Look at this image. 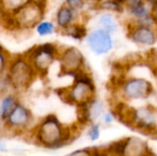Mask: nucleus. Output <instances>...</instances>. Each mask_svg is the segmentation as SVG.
<instances>
[{"label": "nucleus", "mask_w": 157, "mask_h": 156, "mask_svg": "<svg viewBox=\"0 0 157 156\" xmlns=\"http://www.w3.org/2000/svg\"><path fill=\"white\" fill-rule=\"evenodd\" d=\"M35 134L37 141L50 149L67 145L73 139L72 129L62 123L53 114L47 115L39 122Z\"/></svg>", "instance_id": "1"}, {"label": "nucleus", "mask_w": 157, "mask_h": 156, "mask_svg": "<svg viewBox=\"0 0 157 156\" xmlns=\"http://www.w3.org/2000/svg\"><path fill=\"white\" fill-rule=\"evenodd\" d=\"M45 10L46 5L29 1L14 13H6L0 24H2L6 30H31L44 18Z\"/></svg>", "instance_id": "2"}, {"label": "nucleus", "mask_w": 157, "mask_h": 156, "mask_svg": "<svg viewBox=\"0 0 157 156\" xmlns=\"http://www.w3.org/2000/svg\"><path fill=\"white\" fill-rule=\"evenodd\" d=\"M10 90L20 94L27 91L39 77L24 53L13 54L5 75Z\"/></svg>", "instance_id": "3"}, {"label": "nucleus", "mask_w": 157, "mask_h": 156, "mask_svg": "<svg viewBox=\"0 0 157 156\" xmlns=\"http://www.w3.org/2000/svg\"><path fill=\"white\" fill-rule=\"evenodd\" d=\"M97 87L94 79L87 70L73 76V82L64 88L58 90L59 97L67 104L75 107L84 105L96 97Z\"/></svg>", "instance_id": "4"}, {"label": "nucleus", "mask_w": 157, "mask_h": 156, "mask_svg": "<svg viewBox=\"0 0 157 156\" xmlns=\"http://www.w3.org/2000/svg\"><path fill=\"white\" fill-rule=\"evenodd\" d=\"M61 47L54 42H43L35 44L23 52L29 60L39 77H45L51 67L57 62Z\"/></svg>", "instance_id": "5"}, {"label": "nucleus", "mask_w": 157, "mask_h": 156, "mask_svg": "<svg viewBox=\"0 0 157 156\" xmlns=\"http://www.w3.org/2000/svg\"><path fill=\"white\" fill-rule=\"evenodd\" d=\"M122 101L144 100L152 97L155 91L154 84L145 77L125 76L116 86Z\"/></svg>", "instance_id": "6"}, {"label": "nucleus", "mask_w": 157, "mask_h": 156, "mask_svg": "<svg viewBox=\"0 0 157 156\" xmlns=\"http://www.w3.org/2000/svg\"><path fill=\"white\" fill-rule=\"evenodd\" d=\"M59 73L63 76H74L86 70V57L82 51L75 46H66L60 49L57 59Z\"/></svg>", "instance_id": "7"}, {"label": "nucleus", "mask_w": 157, "mask_h": 156, "mask_svg": "<svg viewBox=\"0 0 157 156\" xmlns=\"http://www.w3.org/2000/svg\"><path fill=\"white\" fill-rule=\"evenodd\" d=\"M126 125L146 134L157 132V108L151 105L132 108Z\"/></svg>", "instance_id": "8"}, {"label": "nucleus", "mask_w": 157, "mask_h": 156, "mask_svg": "<svg viewBox=\"0 0 157 156\" xmlns=\"http://www.w3.org/2000/svg\"><path fill=\"white\" fill-rule=\"evenodd\" d=\"M127 38L134 44L141 47H153L157 42L155 26L142 25L127 20L125 24Z\"/></svg>", "instance_id": "9"}, {"label": "nucleus", "mask_w": 157, "mask_h": 156, "mask_svg": "<svg viewBox=\"0 0 157 156\" xmlns=\"http://www.w3.org/2000/svg\"><path fill=\"white\" fill-rule=\"evenodd\" d=\"M85 40L89 50L98 56L109 54L115 46L113 35L98 27L89 30Z\"/></svg>", "instance_id": "10"}, {"label": "nucleus", "mask_w": 157, "mask_h": 156, "mask_svg": "<svg viewBox=\"0 0 157 156\" xmlns=\"http://www.w3.org/2000/svg\"><path fill=\"white\" fill-rule=\"evenodd\" d=\"M33 121V115L30 109L18 101L3 121L5 127L10 131H23L29 127Z\"/></svg>", "instance_id": "11"}, {"label": "nucleus", "mask_w": 157, "mask_h": 156, "mask_svg": "<svg viewBox=\"0 0 157 156\" xmlns=\"http://www.w3.org/2000/svg\"><path fill=\"white\" fill-rule=\"evenodd\" d=\"M76 108L77 119L81 125H87L97 122L106 111L104 103L97 97Z\"/></svg>", "instance_id": "12"}, {"label": "nucleus", "mask_w": 157, "mask_h": 156, "mask_svg": "<svg viewBox=\"0 0 157 156\" xmlns=\"http://www.w3.org/2000/svg\"><path fill=\"white\" fill-rule=\"evenodd\" d=\"M152 154L148 143L139 137H127L122 139L121 156H150Z\"/></svg>", "instance_id": "13"}, {"label": "nucleus", "mask_w": 157, "mask_h": 156, "mask_svg": "<svg viewBox=\"0 0 157 156\" xmlns=\"http://www.w3.org/2000/svg\"><path fill=\"white\" fill-rule=\"evenodd\" d=\"M81 16L82 14L74 11L63 3L57 8L54 15V23L58 29V31L62 32L67 28H69L71 25L80 21Z\"/></svg>", "instance_id": "14"}, {"label": "nucleus", "mask_w": 157, "mask_h": 156, "mask_svg": "<svg viewBox=\"0 0 157 156\" xmlns=\"http://www.w3.org/2000/svg\"><path fill=\"white\" fill-rule=\"evenodd\" d=\"M152 8L151 6L144 1L143 4L133 6L132 8L126 9V13L129 16V20L142 25H149L155 26L154 20L152 17Z\"/></svg>", "instance_id": "15"}, {"label": "nucleus", "mask_w": 157, "mask_h": 156, "mask_svg": "<svg viewBox=\"0 0 157 156\" xmlns=\"http://www.w3.org/2000/svg\"><path fill=\"white\" fill-rule=\"evenodd\" d=\"M97 21L98 28L108 31L111 35L117 34L121 29V22L113 13L102 11L98 16Z\"/></svg>", "instance_id": "16"}, {"label": "nucleus", "mask_w": 157, "mask_h": 156, "mask_svg": "<svg viewBox=\"0 0 157 156\" xmlns=\"http://www.w3.org/2000/svg\"><path fill=\"white\" fill-rule=\"evenodd\" d=\"M19 101L18 94L8 90L5 93H3L0 97V121H4L10 111L13 109V108L17 105V103Z\"/></svg>", "instance_id": "17"}, {"label": "nucleus", "mask_w": 157, "mask_h": 156, "mask_svg": "<svg viewBox=\"0 0 157 156\" xmlns=\"http://www.w3.org/2000/svg\"><path fill=\"white\" fill-rule=\"evenodd\" d=\"M62 35H64L66 37H69L75 40H83L86 39L88 30L86 26L85 25V23L83 22H75V24L71 25L69 28H67L66 29H64L63 31L60 32Z\"/></svg>", "instance_id": "18"}, {"label": "nucleus", "mask_w": 157, "mask_h": 156, "mask_svg": "<svg viewBox=\"0 0 157 156\" xmlns=\"http://www.w3.org/2000/svg\"><path fill=\"white\" fill-rule=\"evenodd\" d=\"M95 7L101 11H107L113 14H124L125 13V7L122 4L117 2L116 0H102L98 3H96Z\"/></svg>", "instance_id": "19"}, {"label": "nucleus", "mask_w": 157, "mask_h": 156, "mask_svg": "<svg viewBox=\"0 0 157 156\" xmlns=\"http://www.w3.org/2000/svg\"><path fill=\"white\" fill-rule=\"evenodd\" d=\"M35 32L40 37H48L58 32V29L54 23V21L49 19H41L34 28Z\"/></svg>", "instance_id": "20"}, {"label": "nucleus", "mask_w": 157, "mask_h": 156, "mask_svg": "<svg viewBox=\"0 0 157 156\" xmlns=\"http://www.w3.org/2000/svg\"><path fill=\"white\" fill-rule=\"evenodd\" d=\"M11 58L12 54H10V52L0 44V78L6 75Z\"/></svg>", "instance_id": "21"}, {"label": "nucleus", "mask_w": 157, "mask_h": 156, "mask_svg": "<svg viewBox=\"0 0 157 156\" xmlns=\"http://www.w3.org/2000/svg\"><path fill=\"white\" fill-rule=\"evenodd\" d=\"M28 2H29V0H0L3 9L6 13H14Z\"/></svg>", "instance_id": "22"}, {"label": "nucleus", "mask_w": 157, "mask_h": 156, "mask_svg": "<svg viewBox=\"0 0 157 156\" xmlns=\"http://www.w3.org/2000/svg\"><path fill=\"white\" fill-rule=\"evenodd\" d=\"M63 4H65L68 7H70L74 11L83 14L88 3L86 0H63Z\"/></svg>", "instance_id": "23"}, {"label": "nucleus", "mask_w": 157, "mask_h": 156, "mask_svg": "<svg viewBox=\"0 0 157 156\" xmlns=\"http://www.w3.org/2000/svg\"><path fill=\"white\" fill-rule=\"evenodd\" d=\"M87 136L90 141L96 142L100 137V125L97 122L89 124V129L87 131Z\"/></svg>", "instance_id": "24"}, {"label": "nucleus", "mask_w": 157, "mask_h": 156, "mask_svg": "<svg viewBox=\"0 0 157 156\" xmlns=\"http://www.w3.org/2000/svg\"><path fill=\"white\" fill-rule=\"evenodd\" d=\"M116 1L122 4L125 7V11H126V9H129V8H132L133 6L143 4L145 0H116Z\"/></svg>", "instance_id": "25"}, {"label": "nucleus", "mask_w": 157, "mask_h": 156, "mask_svg": "<svg viewBox=\"0 0 157 156\" xmlns=\"http://www.w3.org/2000/svg\"><path fill=\"white\" fill-rule=\"evenodd\" d=\"M101 118H102L103 122L106 125H110L114 122V120H116L117 117H116L114 111H105Z\"/></svg>", "instance_id": "26"}, {"label": "nucleus", "mask_w": 157, "mask_h": 156, "mask_svg": "<svg viewBox=\"0 0 157 156\" xmlns=\"http://www.w3.org/2000/svg\"><path fill=\"white\" fill-rule=\"evenodd\" d=\"M67 156H92L91 155V148L76 150V151L69 154Z\"/></svg>", "instance_id": "27"}, {"label": "nucleus", "mask_w": 157, "mask_h": 156, "mask_svg": "<svg viewBox=\"0 0 157 156\" xmlns=\"http://www.w3.org/2000/svg\"><path fill=\"white\" fill-rule=\"evenodd\" d=\"M152 17H153V20H154V24L155 26L157 27V3H155L153 7H152Z\"/></svg>", "instance_id": "28"}, {"label": "nucleus", "mask_w": 157, "mask_h": 156, "mask_svg": "<svg viewBox=\"0 0 157 156\" xmlns=\"http://www.w3.org/2000/svg\"><path fill=\"white\" fill-rule=\"evenodd\" d=\"M29 1H32V2L38 3V4H41V5H47V2H48V0H29Z\"/></svg>", "instance_id": "29"}, {"label": "nucleus", "mask_w": 157, "mask_h": 156, "mask_svg": "<svg viewBox=\"0 0 157 156\" xmlns=\"http://www.w3.org/2000/svg\"><path fill=\"white\" fill-rule=\"evenodd\" d=\"M6 150V146H5V143L0 140V152H3Z\"/></svg>", "instance_id": "30"}, {"label": "nucleus", "mask_w": 157, "mask_h": 156, "mask_svg": "<svg viewBox=\"0 0 157 156\" xmlns=\"http://www.w3.org/2000/svg\"><path fill=\"white\" fill-rule=\"evenodd\" d=\"M87 3H94L95 4V0H86Z\"/></svg>", "instance_id": "31"}, {"label": "nucleus", "mask_w": 157, "mask_h": 156, "mask_svg": "<svg viewBox=\"0 0 157 156\" xmlns=\"http://www.w3.org/2000/svg\"><path fill=\"white\" fill-rule=\"evenodd\" d=\"M150 156H155V154H154L152 153V154H151V155H150Z\"/></svg>", "instance_id": "32"}, {"label": "nucleus", "mask_w": 157, "mask_h": 156, "mask_svg": "<svg viewBox=\"0 0 157 156\" xmlns=\"http://www.w3.org/2000/svg\"><path fill=\"white\" fill-rule=\"evenodd\" d=\"M155 75H156V78H157V73H156V74H155Z\"/></svg>", "instance_id": "33"}, {"label": "nucleus", "mask_w": 157, "mask_h": 156, "mask_svg": "<svg viewBox=\"0 0 157 156\" xmlns=\"http://www.w3.org/2000/svg\"><path fill=\"white\" fill-rule=\"evenodd\" d=\"M156 30H157V27H156Z\"/></svg>", "instance_id": "34"}]
</instances>
